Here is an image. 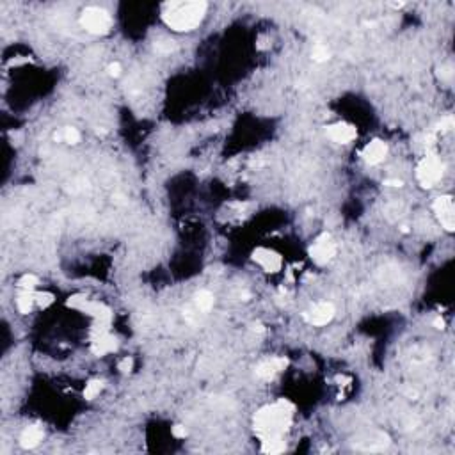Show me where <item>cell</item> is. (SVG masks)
Instances as JSON below:
<instances>
[{"label":"cell","instance_id":"obj_1","mask_svg":"<svg viewBox=\"0 0 455 455\" xmlns=\"http://www.w3.org/2000/svg\"><path fill=\"white\" fill-rule=\"evenodd\" d=\"M293 411H295L293 404L284 398L274 402V404L263 405L254 414V432L261 439V443L283 439V436L292 427Z\"/></svg>","mask_w":455,"mask_h":455},{"label":"cell","instance_id":"obj_2","mask_svg":"<svg viewBox=\"0 0 455 455\" xmlns=\"http://www.w3.org/2000/svg\"><path fill=\"white\" fill-rule=\"evenodd\" d=\"M206 2H168L164 4L162 20L169 29L176 32H191L203 22L206 15Z\"/></svg>","mask_w":455,"mask_h":455},{"label":"cell","instance_id":"obj_3","mask_svg":"<svg viewBox=\"0 0 455 455\" xmlns=\"http://www.w3.org/2000/svg\"><path fill=\"white\" fill-rule=\"evenodd\" d=\"M80 25L94 36H103L112 29V18L105 9L87 8L80 15Z\"/></svg>","mask_w":455,"mask_h":455},{"label":"cell","instance_id":"obj_4","mask_svg":"<svg viewBox=\"0 0 455 455\" xmlns=\"http://www.w3.org/2000/svg\"><path fill=\"white\" fill-rule=\"evenodd\" d=\"M443 171H444V166H443V162H441L439 157H437L436 153H428V155L418 164L416 178H418V182H420L421 187L430 189L441 180Z\"/></svg>","mask_w":455,"mask_h":455},{"label":"cell","instance_id":"obj_5","mask_svg":"<svg viewBox=\"0 0 455 455\" xmlns=\"http://www.w3.org/2000/svg\"><path fill=\"white\" fill-rule=\"evenodd\" d=\"M335 254H336V245L329 233H322L313 242L312 247H310V258L319 265H326L327 261L333 260Z\"/></svg>","mask_w":455,"mask_h":455},{"label":"cell","instance_id":"obj_6","mask_svg":"<svg viewBox=\"0 0 455 455\" xmlns=\"http://www.w3.org/2000/svg\"><path fill=\"white\" fill-rule=\"evenodd\" d=\"M434 214L439 219L441 226H443L446 231H453L455 228V208H453V199L451 196H439L436 198L434 205Z\"/></svg>","mask_w":455,"mask_h":455},{"label":"cell","instance_id":"obj_7","mask_svg":"<svg viewBox=\"0 0 455 455\" xmlns=\"http://www.w3.org/2000/svg\"><path fill=\"white\" fill-rule=\"evenodd\" d=\"M253 260L268 274H274L277 270H281V265H283L279 253H276L272 249H267V247H258L253 253Z\"/></svg>","mask_w":455,"mask_h":455},{"label":"cell","instance_id":"obj_8","mask_svg":"<svg viewBox=\"0 0 455 455\" xmlns=\"http://www.w3.org/2000/svg\"><path fill=\"white\" fill-rule=\"evenodd\" d=\"M335 313H336V310L331 302H319V304H315L310 312L304 313V319L312 324V326L320 327V326L329 324L331 320L335 319Z\"/></svg>","mask_w":455,"mask_h":455},{"label":"cell","instance_id":"obj_9","mask_svg":"<svg viewBox=\"0 0 455 455\" xmlns=\"http://www.w3.org/2000/svg\"><path fill=\"white\" fill-rule=\"evenodd\" d=\"M117 349V342L109 331H93L91 350L94 356H105Z\"/></svg>","mask_w":455,"mask_h":455},{"label":"cell","instance_id":"obj_10","mask_svg":"<svg viewBox=\"0 0 455 455\" xmlns=\"http://www.w3.org/2000/svg\"><path fill=\"white\" fill-rule=\"evenodd\" d=\"M327 135L338 144H349L358 137V130H356L354 125L345 123V121H340V123L327 126Z\"/></svg>","mask_w":455,"mask_h":455},{"label":"cell","instance_id":"obj_11","mask_svg":"<svg viewBox=\"0 0 455 455\" xmlns=\"http://www.w3.org/2000/svg\"><path fill=\"white\" fill-rule=\"evenodd\" d=\"M386 155H388V146L381 139H374L370 144H366L365 149H363V159L370 166L381 164L386 159Z\"/></svg>","mask_w":455,"mask_h":455},{"label":"cell","instance_id":"obj_12","mask_svg":"<svg viewBox=\"0 0 455 455\" xmlns=\"http://www.w3.org/2000/svg\"><path fill=\"white\" fill-rule=\"evenodd\" d=\"M288 366V359L284 358H272V359H267V361H261L260 365L256 366V375L260 379H272L277 372L284 370Z\"/></svg>","mask_w":455,"mask_h":455},{"label":"cell","instance_id":"obj_13","mask_svg":"<svg viewBox=\"0 0 455 455\" xmlns=\"http://www.w3.org/2000/svg\"><path fill=\"white\" fill-rule=\"evenodd\" d=\"M84 312H86L87 315L93 317L96 322L109 324V326H110V322H112V312H110V308L105 306L103 302H98V300H87Z\"/></svg>","mask_w":455,"mask_h":455},{"label":"cell","instance_id":"obj_14","mask_svg":"<svg viewBox=\"0 0 455 455\" xmlns=\"http://www.w3.org/2000/svg\"><path fill=\"white\" fill-rule=\"evenodd\" d=\"M41 441H43V428L39 427V425H31L20 436V444L24 448H27V450L36 448Z\"/></svg>","mask_w":455,"mask_h":455},{"label":"cell","instance_id":"obj_15","mask_svg":"<svg viewBox=\"0 0 455 455\" xmlns=\"http://www.w3.org/2000/svg\"><path fill=\"white\" fill-rule=\"evenodd\" d=\"M36 302V297L31 290H20L18 297H16V306H18V312L22 315H29Z\"/></svg>","mask_w":455,"mask_h":455},{"label":"cell","instance_id":"obj_16","mask_svg":"<svg viewBox=\"0 0 455 455\" xmlns=\"http://www.w3.org/2000/svg\"><path fill=\"white\" fill-rule=\"evenodd\" d=\"M196 306H198L201 312H210L212 306H214V295H212L208 290L198 292L196 293Z\"/></svg>","mask_w":455,"mask_h":455},{"label":"cell","instance_id":"obj_17","mask_svg":"<svg viewBox=\"0 0 455 455\" xmlns=\"http://www.w3.org/2000/svg\"><path fill=\"white\" fill-rule=\"evenodd\" d=\"M284 448H286V444H284L283 439L263 441V443H261V450H263L265 453H281V451H284Z\"/></svg>","mask_w":455,"mask_h":455},{"label":"cell","instance_id":"obj_18","mask_svg":"<svg viewBox=\"0 0 455 455\" xmlns=\"http://www.w3.org/2000/svg\"><path fill=\"white\" fill-rule=\"evenodd\" d=\"M101 388H103V382L101 381H89L86 384V389H84V398H87V400H93L94 397H96L98 393L101 391Z\"/></svg>","mask_w":455,"mask_h":455},{"label":"cell","instance_id":"obj_19","mask_svg":"<svg viewBox=\"0 0 455 455\" xmlns=\"http://www.w3.org/2000/svg\"><path fill=\"white\" fill-rule=\"evenodd\" d=\"M39 284V279L34 276V274H25L22 279L18 281V288L20 290H31V292H34V288Z\"/></svg>","mask_w":455,"mask_h":455},{"label":"cell","instance_id":"obj_20","mask_svg":"<svg viewBox=\"0 0 455 455\" xmlns=\"http://www.w3.org/2000/svg\"><path fill=\"white\" fill-rule=\"evenodd\" d=\"M55 139H64L68 144H77L78 140H80V133H78L77 128H71V126H68V128L63 130V133H61V135H55Z\"/></svg>","mask_w":455,"mask_h":455},{"label":"cell","instance_id":"obj_21","mask_svg":"<svg viewBox=\"0 0 455 455\" xmlns=\"http://www.w3.org/2000/svg\"><path fill=\"white\" fill-rule=\"evenodd\" d=\"M312 57H313V61H317V63H326L327 59L331 57V52H329V48L324 47V45H317L312 52Z\"/></svg>","mask_w":455,"mask_h":455},{"label":"cell","instance_id":"obj_22","mask_svg":"<svg viewBox=\"0 0 455 455\" xmlns=\"http://www.w3.org/2000/svg\"><path fill=\"white\" fill-rule=\"evenodd\" d=\"M87 300L84 295H71L70 299L66 300V306L68 308H73V310H80V312H84V308H86Z\"/></svg>","mask_w":455,"mask_h":455},{"label":"cell","instance_id":"obj_23","mask_svg":"<svg viewBox=\"0 0 455 455\" xmlns=\"http://www.w3.org/2000/svg\"><path fill=\"white\" fill-rule=\"evenodd\" d=\"M34 297H36V302L39 304V308H48L52 302H54V295H52V293H48V292L34 293Z\"/></svg>","mask_w":455,"mask_h":455},{"label":"cell","instance_id":"obj_24","mask_svg":"<svg viewBox=\"0 0 455 455\" xmlns=\"http://www.w3.org/2000/svg\"><path fill=\"white\" fill-rule=\"evenodd\" d=\"M155 48L159 52H162V54H169V52L175 50V43L169 41V39H160V41H157L155 43Z\"/></svg>","mask_w":455,"mask_h":455},{"label":"cell","instance_id":"obj_25","mask_svg":"<svg viewBox=\"0 0 455 455\" xmlns=\"http://www.w3.org/2000/svg\"><path fill=\"white\" fill-rule=\"evenodd\" d=\"M132 366H133V359L132 358H125V359H121V361H119L117 368H119L123 374H128L130 370H132Z\"/></svg>","mask_w":455,"mask_h":455},{"label":"cell","instance_id":"obj_26","mask_svg":"<svg viewBox=\"0 0 455 455\" xmlns=\"http://www.w3.org/2000/svg\"><path fill=\"white\" fill-rule=\"evenodd\" d=\"M453 117L451 116H444L443 119H441V123H439V130H443V132H448V130H451L453 128Z\"/></svg>","mask_w":455,"mask_h":455},{"label":"cell","instance_id":"obj_27","mask_svg":"<svg viewBox=\"0 0 455 455\" xmlns=\"http://www.w3.org/2000/svg\"><path fill=\"white\" fill-rule=\"evenodd\" d=\"M173 436L178 437V439L187 437V428L183 427V425H175V427H173Z\"/></svg>","mask_w":455,"mask_h":455},{"label":"cell","instance_id":"obj_28","mask_svg":"<svg viewBox=\"0 0 455 455\" xmlns=\"http://www.w3.org/2000/svg\"><path fill=\"white\" fill-rule=\"evenodd\" d=\"M439 77L443 78V80H450L451 78V68L450 66L439 68Z\"/></svg>","mask_w":455,"mask_h":455},{"label":"cell","instance_id":"obj_29","mask_svg":"<svg viewBox=\"0 0 455 455\" xmlns=\"http://www.w3.org/2000/svg\"><path fill=\"white\" fill-rule=\"evenodd\" d=\"M109 75H110V77H119V75H121V66H119V64H117V63L110 64V66H109Z\"/></svg>","mask_w":455,"mask_h":455},{"label":"cell","instance_id":"obj_30","mask_svg":"<svg viewBox=\"0 0 455 455\" xmlns=\"http://www.w3.org/2000/svg\"><path fill=\"white\" fill-rule=\"evenodd\" d=\"M384 185H388V187H402L404 183H402V180L388 178V180H384Z\"/></svg>","mask_w":455,"mask_h":455},{"label":"cell","instance_id":"obj_31","mask_svg":"<svg viewBox=\"0 0 455 455\" xmlns=\"http://www.w3.org/2000/svg\"><path fill=\"white\" fill-rule=\"evenodd\" d=\"M434 326H436L437 329H444V320L441 319V317H437V319L434 320Z\"/></svg>","mask_w":455,"mask_h":455}]
</instances>
